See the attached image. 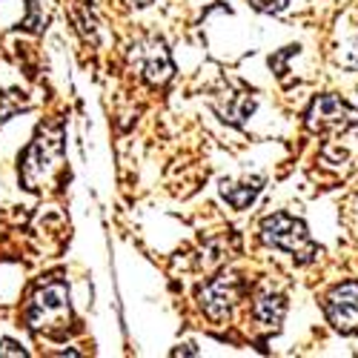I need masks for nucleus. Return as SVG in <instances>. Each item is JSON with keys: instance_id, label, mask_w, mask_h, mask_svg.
I'll list each match as a JSON object with an SVG mask.
<instances>
[{"instance_id": "1a4fd4ad", "label": "nucleus", "mask_w": 358, "mask_h": 358, "mask_svg": "<svg viewBox=\"0 0 358 358\" xmlns=\"http://www.w3.org/2000/svg\"><path fill=\"white\" fill-rule=\"evenodd\" d=\"M252 315L261 327H273L275 330L287 315V298L281 292H261L252 304Z\"/></svg>"}, {"instance_id": "20e7f679", "label": "nucleus", "mask_w": 358, "mask_h": 358, "mask_svg": "<svg viewBox=\"0 0 358 358\" xmlns=\"http://www.w3.org/2000/svg\"><path fill=\"white\" fill-rule=\"evenodd\" d=\"M304 124L315 135H344L358 127V109L338 95H318L304 115Z\"/></svg>"}, {"instance_id": "423d86ee", "label": "nucleus", "mask_w": 358, "mask_h": 358, "mask_svg": "<svg viewBox=\"0 0 358 358\" xmlns=\"http://www.w3.org/2000/svg\"><path fill=\"white\" fill-rule=\"evenodd\" d=\"M324 315L338 333H358V281H341L327 292Z\"/></svg>"}, {"instance_id": "9d476101", "label": "nucleus", "mask_w": 358, "mask_h": 358, "mask_svg": "<svg viewBox=\"0 0 358 358\" xmlns=\"http://www.w3.org/2000/svg\"><path fill=\"white\" fill-rule=\"evenodd\" d=\"M287 3L289 0H250V6L255 12H264V15H275V12L287 9Z\"/></svg>"}, {"instance_id": "0eeeda50", "label": "nucleus", "mask_w": 358, "mask_h": 358, "mask_svg": "<svg viewBox=\"0 0 358 358\" xmlns=\"http://www.w3.org/2000/svg\"><path fill=\"white\" fill-rule=\"evenodd\" d=\"M235 301H238V278L232 273H221L198 289V307L215 324L229 318Z\"/></svg>"}, {"instance_id": "39448f33", "label": "nucleus", "mask_w": 358, "mask_h": 358, "mask_svg": "<svg viewBox=\"0 0 358 358\" xmlns=\"http://www.w3.org/2000/svg\"><path fill=\"white\" fill-rule=\"evenodd\" d=\"M129 61H132V66L138 69V75L149 86H164L175 72L169 49H166V43L161 38H143V41L132 43Z\"/></svg>"}, {"instance_id": "f8f14e48", "label": "nucleus", "mask_w": 358, "mask_h": 358, "mask_svg": "<svg viewBox=\"0 0 358 358\" xmlns=\"http://www.w3.org/2000/svg\"><path fill=\"white\" fill-rule=\"evenodd\" d=\"M127 3H129V6H138V9H143V6H149V3H152V0H127Z\"/></svg>"}, {"instance_id": "ddd939ff", "label": "nucleus", "mask_w": 358, "mask_h": 358, "mask_svg": "<svg viewBox=\"0 0 358 358\" xmlns=\"http://www.w3.org/2000/svg\"><path fill=\"white\" fill-rule=\"evenodd\" d=\"M352 66L358 69V49H355V57H352Z\"/></svg>"}, {"instance_id": "7ed1b4c3", "label": "nucleus", "mask_w": 358, "mask_h": 358, "mask_svg": "<svg viewBox=\"0 0 358 358\" xmlns=\"http://www.w3.org/2000/svg\"><path fill=\"white\" fill-rule=\"evenodd\" d=\"M261 241L266 247L289 252L295 264H313L318 258V247L307 232V224L287 213H273L261 221Z\"/></svg>"}, {"instance_id": "f03ea898", "label": "nucleus", "mask_w": 358, "mask_h": 358, "mask_svg": "<svg viewBox=\"0 0 358 358\" xmlns=\"http://www.w3.org/2000/svg\"><path fill=\"white\" fill-rule=\"evenodd\" d=\"M64 161V132L61 127H41L32 146L26 149L20 161V181L26 189H43L52 184L55 172L61 169Z\"/></svg>"}, {"instance_id": "f257e3e1", "label": "nucleus", "mask_w": 358, "mask_h": 358, "mask_svg": "<svg viewBox=\"0 0 358 358\" xmlns=\"http://www.w3.org/2000/svg\"><path fill=\"white\" fill-rule=\"evenodd\" d=\"M26 324L32 333H41L49 338H61L72 327L69 289L61 278H46L35 287L26 307Z\"/></svg>"}, {"instance_id": "6e6552de", "label": "nucleus", "mask_w": 358, "mask_h": 358, "mask_svg": "<svg viewBox=\"0 0 358 358\" xmlns=\"http://www.w3.org/2000/svg\"><path fill=\"white\" fill-rule=\"evenodd\" d=\"M261 189H264V178L252 175V178H244V181H224L221 198L232 206V210H247V206L258 198Z\"/></svg>"}, {"instance_id": "9b49d317", "label": "nucleus", "mask_w": 358, "mask_h": 358, "mask_svg": "<svg viewBox=\"0 0 358 358\" xmlns=\"http://www.w3.org/2000/svg\"><path fill=\"white\" fill-rule=\"evenodd\" d=\"M26 350L17 344V341H9V338H0V358H23Z\"/></svg>"}]
</instances>
